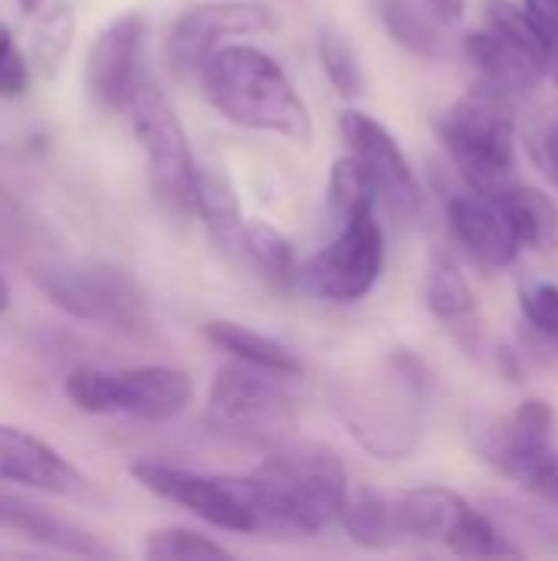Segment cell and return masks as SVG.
<instances>
[{"mask_svg":"<svg viewBox=\"0 0 558 561\" xmlns=\"http://www.w3.org/2000/svg\"><path fill=\"white\" fill-rule=\"evenodd\" d=\"M197 76L214 108L234 125L273 131L299 145L312 138L309 108L270 53L250 43H227L207 56Z\"/></svg>","mask_w":558,"mask_h":561,"instance_id":"cell-1","label":"cell"},{"mask_svg":"<svg viewBox=\"0 0 558 561\" xmlns=\"http://www.w3.org/2000/svg\"><path fill=\"white\" fill-rule=\"evenodd\" d=\"M250 480L263 506L266 533H322L339 523L349 500L345 463L326 444L286 440L270 447Z\"/></svg>","mask_w":558,"mask_h":561,"instance_id":"cell-2","label":"cell"},{"mask_svg":"<svg viewBox=\"0 0 558 561\" xmlns=\"http://www.w3.org/2000/svg\"><path fill=\"white\" fill-rule=\"evenodd\" d=\"M428 368L411 352H395L382 371L349 385L339 414L352 437L382 460H405L424 437Z\"/></svg>","mask_w":558,"mask_h":561,"instance_id":"cell-3","label":"cell"},{"mask_svg":"<svg viewBox=\"0 0 558 561\" xmlns=\"http://www.w3.org/2000/svg\"><path fill=\"white\" fill-rule=\"evenodd\" d=\"M474 447L500 477L558 510V414L549 401H523L503 417L477 421Z\"/></svg>","mask_w":558,"mask_h":561,"instance_id":"cell-4","label":"cell"},{"mask_svg":"<svg viewBox=\"0 0 558 561\" xmlns=\"http://www.w3.org/2000/svg\"><path fill=\"white\" fill-rule=\"evenodd\" d=\"M437 135L467 187L487 184L513 171L516 115L510 95L493 89L490 82L474 85L447 112H441Z\"/></svg>","mask_w":558,"mask_h":561,"instance_id":"cell-5","label":"cell"},{"mask_svg":"<svg viewBox=\"0 0 558 561\" xmlns=\"http://www.w3.org/2000/svg\"><path fill=\"white\" fill-rule=\"evenodd\" d=\"M280 381H283L280 375H270L263 368L234 358V365H224L210 385L207 417L220 434L234 440L257 444V447H280L293 440L299 427L296 401L286 394Z\"/></svg>","mask_w":558,"mask_h":561,"instance_id":"cell-6","label":"cell"},{"mask_svg":"<svg viewBox=\"0 0 558 561\" xmlns=\"http://www.w3.org/2000/svg\"><path fill=\"white\" fill-rule=\"evenodd\" d=\"M66 398L86 414H128L138 421H171L194 401V381L181 368L141 365L125 371L76 368L66 378Z\"/></svg>","mask_w":558,"mask_h":561,"instance_id":"cell-7","label":"cell"},{"mask_svg":"<svg viewBox=\"0 0 558 561\" xmlns=\"http://www.w3.org/2000/svg\"><path fill=\"white\" fill-rule=\"evenodd\" d=\"M36 286L66 316L102 329L135 335L151 319L148 296L141 293V286L125 270L109 263L46 266L36 273Z\"/></svg>","mask_w":558,"mask_h":561,"instance_id":"cell-8","label":"cell"},{"mask_svg":"<svg viewBox=\"0 0 558 561\" xmlns=\"http://www.w3.org/2000/svg\"><path fill=\"white\" fill-rule=\"evenodd\" d=\"M135 483L148 493L187 510L224 533H266L263 506L250 477H210L197 470H181L158 460H138L128 467Z\"/></svg>","mask_w":558,"mask_h":561,"instance_id":"cell-9","label":"cell"},{"mask_svg":"<svg viewBox=\"0 0 558 561\" xmlns=\"http://www.w3.org/2000/svg\"><path fill=\"white\" fill-rule=\"evenodd\" d=\"M382 270L385 233L375 220V210H365L339 224L332 243L293 273V286L326 302H358L375 289Z\"/></svg>","mask_w":558,"mask_h":561,"instance_id":"cell-10","label":"cell"},{"mask_svg":"<svg viewBox=\"0 0 558 561\" xmlns=\"http://www.w3.org/2000/svg\"><path fill=\"white\" fill-rule=\"evenodd\" d=\"M125 112L132 115L135 138L141 141V151L148 158L151 184L155 191L171 201L181 210H191V194H194V154L187 145V131L168 102V95L141 76Z\"/></svg>","mask_w":558,"mask_h":561,"instance_id":"cell-11","label":"cell"},{"mask_svg":"<svg viewBox=\"0 0 558 561\" xmlns=\"http://www.w3.org/2000/svg\"><path fill=\"white\" fill-rule=\"evenodd\" d=\"M276 30V13L260 3H197L184 10L164 39V62L171 76L191 79L201 72L207 56L224 46L227 36H247V33H266Z\"/></svg>","mask_w":558,"mask_h":561,"instance_id":"cell-12","label":"cell"},{"mask_svg":"<svg viewBox=\"0 0 558 561\" xmlns=\"http://www.w3.org/2000/svg\"><path fill=\"white\" fill-rule=\"evenodd\" d=\"M339 125H342L349 151L368 171L375 184V197L385 204V210L401 220L414 217L421 207V187L395 135L365 112H345Z\"/></svg>","mask_w":558,"mask_h":561,"instance_id":"cell-13","label":"cell"},{"mask_svg":"<svg viewBox=\"0 0 558 561\" xmlns=\"http://www.w3.org/2000/svg\"><path fill=\"white\" fill-rule=\"evenodd\" d=\"M0 483H16L72 503H99V490L46 440L0 424Z\"/></svg>","mask_w":558,"mask_h":561,"instance_id":"cell-14","label":"cell"},{"mask_svg":"<svg viewBox=\"0 0 558 561\" xmlns=\"http://www.w3.org/2000/svg\"><path fill=\"white\" fill-rule=\"evenodd\" d=\"M145 23L148 20L141 10H128L92 39L86 56V85L102 108L125 112L141 79L138 56L145 43Z\"/></svg>","mask_w":558,"mask_h":561,"instance_id":"cell-15","label":"cell"},{"mask_svg":"<svg viewBox=\"0 0 558 561\" xmlns=\"http://www.w3.org/2000/svg\"><path fill=\"white\" fill-rule=\"evenodd\" d=\"M447 224H451L454 240L483 270H506L516 263L523 250L506 217L500 214V207L474 187L454 191L447 197Z\"/></svg>","mask_w":558,"mask_h":561,"instance_id":"cell-16","label":"cell"},{"mask_svg":"<svg viewBox=\"0 0 558 561\" xmlns=\"http://www.w3.org/2000/svg\"><path fill=\"white\" fill-rule=\"evenodd\" d=\"M424 302L431 309L434 319H441L467 348H477L480 339V312H477V299L470 283L464 279L460 266L444 253L434 250L428 260V273H424Z\"/></svg>","mask_w":558,"mask_h":561,"instance_id":"cell-17","label":"cell"},{"mask_svg":"<svg viewBox=\"0 0 558 561\" xmlns=\"http://www.w3.org/2000/svg\"><path fill=\"white\" fill-rule=\"evenodd\" d=\"M474 191L487 194L500 207V214L506 217V224H510L513 237L520 240V247L539 250V247L553 243L558 230V210L549 194H543L533 184L513 181L510 174L493 178L487 184H477Z\"/></svg>","mask_w":558,"mask_h":561,"instance_id":"cell-18","label":"cell"},{"mask_svg":"<svg viewBox=\"0 0 558 561\" xmlns=\"http://www.w3.org/2000/svg\"><path fill=\"white\" fill-rule=\"evenodd\" d=\"M464 53L480 69L483 82H490L493 89H500L506 95H523V92L536 89L539 79L546 76V66H539L533 56L516 49L506 36H500L490 26L467 33Z\"/></svg>","mask_w":558,"mask_h":561,"instance_id":"cell-19","label":"cell"},{"mask_svg":"<svg viewBox=\"0 0 558 561\" xmlns=\"http://www.w3.org/2000/svg\"><path fill=\"white\" fill-rule=\"evenodd\" d=\"M0 529H10L30 542H39L46 549H56V552L82 556V559H105L109 556V549L95 536H89V533L76 529L72 523L46 513L43 506L23 503V500L3 496V493H0Z\"/></svg>","mask_w":558,"mask_h":561,"instance_id":"cell-20","label":"cell"},{"mask_svg":"<svg viewBox=\"0 0 558 561\" xmlns=\"http://www.w3.org/2000/svg\"><path fill=\"white\" fill-rule=\"evenodd\" d=\"M464 510L467 500L447 486H421L395 500V519L401 539H418V542H447Z\"/></svg>","mask_w":558,"mask_h":561,"instance_id":"cell-21","label":"cell"},{"mask_svg":"<svg viewBox=\"0 0 558 561\" xmlns=\"http://www.w3.org/2000/svg\"><path fill=\"white\" fill-rule=\"evenodd\" d=\"M204 335L224 348L227 355H234L237 362L243 365H253V368H263L270 375H280V378H299L306 371L303 358L283 345L280 339L273 335H263L257 329H247L240 322H227V319H217V322H207L204 325Z\"/></svg>","mask_w":558,"mask_h":561,"instance_id":"cell-22","label":"cell"},{"mask_svg":"<svg viewBox=\"0 0 558 561\" xmlns=\"http://www.w3.org/2000/svg\"><path fill=\"white\" fill-rule=\"evenodd\" d=\"M191 210L201 214V220L207 224L210 237L224 247H240V204L237 194L227 181L224 171L217 168H194V194H191Z\"/></svg>","mask_w":558,"mask_h":561,"instance_id":"cell-23","label":"cell"},{"mask_svg":"<svg viewBox=\"0 0 558 561\" xmlns=\"http://www.w3.org/2000/svg\"><path fill=\"white\" fill-rule=\"evenodd\" d=\"M382 20L398 46L421 59H444L447 36L441 30V16L418 0H382Z\"/></svg>","mask_w":558,"mask_h":561,"instance_id":"cell-24","label":"cell"},{"mask_svg":"<svg viewBox=\"0 0 558 561\" xmlns=\"http://www.w3.org/2000/svg\"><path fill=\"white\" fill-rule=\"evenodd\" d=\"M339 523L345 526L352 542H358L362 549H372V552L391 549L401 539L398 519H395V500H388L378 490H358V493L349 490Z\"/></svg>","mask_w":558,"mask_h":561,"instance_id":"cell-25","label":"cell"},{"mask_svg":"<svg viewBox=\"0 0 558 561\" xmlns=\"http://www.w3.org/2000/svg\"><path fill=\"white\" fill-rule=\"evenodd\" d=\"M444 546L464 559H523L526 556V549L490 513H480L470 503L460 513Z\"/></svg>","mask_w":558,"mask_h":561,"instance_id":"cell-26","label":"cell"},{"mask_svg":"<svg viewBox=\"0 0 558 561\" xmlns=\"http://www.w3.org/2000/svg\"><path fill=\"white\" fill-rule=\"evenodd\" d=\"M240 243L243 253L253 260V266L270 279V283H293L296 260L289 240L266 220H247L240 227Z\"/></svg>","mask_w":558,"mask_h":561,"instance_id":"cell-27","label":"cell"},{"mask_svg":"<svg viewBox=\"0 0 558 561\" xmlns=\"http://www.w3.org/2000/svg\"><path fill=\"white\" fill-rule=\"evenodd\" d=\"M72 33H76V16H72L69 3L49 7L36 20L33 36H30V59L43 76H53L62 66L69 46H72Z\"/></svg>","mask_w":558,"mask_h":561,"instance_id":"cell-28","label":"cell"},{"mask_svg":"<svg viewBox=\"0 0 558 561\" xmlns=\"http://www.w3.org/2000/svg\"><path fill=\"white\" fill-rule=\"evenodd\" d=\"M329 204H332V214L342 220L355 217V214H365V210H375L378 197H375V184L368 178V171L362 168V161L355 154L349 158H339L332 164V174H329Z\"/></svg>","mask_w":558,"mask_h":561,"instance_id":"cell-29","label":"cell"},{"mask_svg":"<svg viewBox=\"0 0 558 561\" xmlns=\"http://www.w3.org/2000/svg\"><path fill=\"white\" fill-rule=\"evenodd\" d=\"M316 46H319V59H322V69H326L329 82H332L342 95H349V99L362 95V89H365V72H362V59H358L352 39H349L339 26L326 23V26L319 30V43H316Z\"/></svg>","mask_w":558,"mask_h":561,"instance_id":"cell-30","label":"cell"},{"mask_svg":"<svg viewBox=\"0 0 558 561\" xmlns=\"http://www.w3.org/2000/svg\"><path fill=\"white\" fill-rule=\"evenodd\" d=\"M483 23H487L490 30H497L500 36H506V39H510L516 49H523L526 56H533L539 66H546V69L553 66L543 36L536 33V26H533V20L526 16V10L516 7L513 0H490L487 10H483Z\"/></svg>","mask_w":558,"mask_h":561,"instance_id":"cell-31","label":"cell"},{"mask_svg":"<svg viewBox=\"0 0 558 561\" xmlns=\"http://www.w3.org/2000/svg\"><path fill=\"white\" fill-rule=\"evenodd\" d=\"M145 559L168 561V559H230V549L220 542L194 533V529H161L151 533L145 542Z\"/></svg>","mask_w":558,"mask_h":561,"instance_id":"cell-32","label":"cell"},{"mask_svg":"<svg viewBox=\"0 0 558 561\" xmlns=\"http://www.w3.org/2000/svg\"><path fill=\"white\" fill-rule=\"evenodd\" d=\"M520 306L523 316L529 319V325L558 348V286L556 283H529L520 293Z\"/></svg>","mask_w":558,"mask_h":561,"instance_id":"cell-33","label":"cell"},{"mask_svg":"<svg viewBox=\"0 0 558 561\" xmlns=\"http://www.w3.org/2000/svg\"><path fill=\"white\" fill-rule=\"evenodd\" d=\"M26 82H30V62L20 53V46L10 36V30L0 23V95L3 99L23 95L26 92Z\"/></svg>","mask_w":558,"mask_h":561,"instance_id":"cell-34","label":"cell"},{"mask_svg":"<svg viewBox=\"0 0 558 561\" xmlns=\"http://www.w3.org/2000/svg\"><path fill=\"white\" fill-rule=\"evenodd\" d=\"M529 151H533L539 171L558 187V108L556 112H549V115L536 125L533 141H529Z\"/></svg>","mask_w":558,"mask_h":561,"instance_id":"cell-35","label":"cell"},{"mask_svg":"<svg viewBox=\"0 0 558 561\" xmlns=\"http://www.w3.org/2000/svg\"><path fill=\"white\" fill-rule=\"evenodd\" d=\"M523 10L543 36L549 59L558 62V0H523Z\"/></svg>","mask_w":558,"mask_h":561,"instance_id":"cell-36","label":"cell"},{"mask_svg":"<svg viewBox=\"0 0 558 561\" xmlns=\"http://www.w3.org/2000/svg\"><path fill=\"white\" fill-rule=\"evenodd\" d=\"M428 7L441 16V23H457L464 16L467 0H428Z\"/></svg>","mask_w":558,"mask_h":561,"instance_id":"cell-37","label":"cell"},{"mask_svg":"<svg viewBox=\"0 0 558 561\" xmlns=\"http://www.w3.org/2000/svg\"><path fill=\"white\" fill-rule=\"evenodd\" d=\"M497 362L506 368V378H510V381H523V365H520V358H516V352H513V348H503V345H500Z\"/></svg>","mask_w":558,"mask_h":561,"instance_id":"cell-38","label":"cell"},{"mask_svg":"<svg viewBox=\"0 0 558 561\" xmlns=\"http://www.w3.org/2000/svg\"><path fill=\"white\" fill-rule=\"evenodd\" d=\"M16 3H20V10H23V13H33L43 0H16Z\"/></svg>","mask_w":558,"mask_h":561,"instance_id":"cell-39","label":"cell"}]
</instances>
